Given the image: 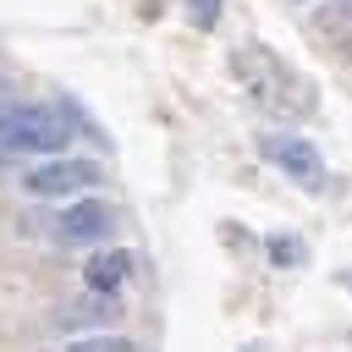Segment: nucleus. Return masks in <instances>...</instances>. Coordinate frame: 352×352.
I'll list each match as a JSON object with an SVG mask.
<instances>
[{
  "mask_svg": "<svg viewBox=\"0 0 352 352\" xmlns=\"http://www.w3.org/2000/svg\"><path fill=\"white\" fill-rule=\"evenodd\" d=\"M341 16H352V0H341Z\"/></svg>",
  "mask_w": 352,
  "mask_h": 352,
  "instance_id": "9d476101",
  "label": "nucleus"
},
{
  "mask_svg": "<svg viewBox=\"0 0 352 352\" xmlns=\"http://www.w3.org/2000/svg\"><path fill=\"white\" fill-rule=\"evenodd\" d=\"M231 72H236V82L253 94V104L270 110V116H308V110H314L308 82H302L286 60H275L270 50H258V44L236 50V55H231Z\"/></svg>",
  "mask_w": 352,
  "mask_h": 352,
  "instance_id": "f257e3e1",
  "label": "nucleus"
},
{
  "mask_svg": "<svg viewBox=\"0 0 352 352\" xmlns=\"http://www.w3.org/2000/svg\"><path fill=\"white\" fill-rule=\"evenodd\" d=\"M242 352H264V346H258V341H253V346H242Z\"/></svg>",
  "mask_w": 352,
  "mask_h": 352,
  "instance_id": "f8f14e48",
  "label": "nucleus"
},
{
  "mask_svg": "<svg viewBox=\"0 0 352 352\" xmlns=\"http://www.w3.org/2000/svg\"><path fill=\"white\" fill-rule=\"evenodd\" d=\"M66 143H72L66 104H16V99L0 104V148L6 154L55 160V154H66Z\"/></svg>",
  "mask_w": 352,
  "mask_h": 352,
  "instance_id": "f03ea898",
  "label": "nucleus"
},
{
  "mask_svg": "<svg viewBox=\"0 0 352 352\" xmlns=\"http://www.w3.org/2000/svg\"><path fill=\"white\" fill-rule=\"evenodd\" d=\"M187 16H192V28H214L220 22V0H192Z\"/></svg>",
  "mask_w": 352,
  "mask_h": 352,
  "instance_id": "1a4fd4ad",
  "label": "nucleus"
},
{
  "mask_svg": "<svg viewBox=\"0 0 352 352\" xmlns=\"http://www.w3.org/2000/svg\"><path fill=\"white\" fill-rule=\"evenodd\" d=\"M126 275H132V253H126V248H99V253L82 264V280H88V292H104V297H116Z\"/></svg>",
  "mask_w": 352,
  "mask_h": 352,
  "instance_id": "423d86ee",
  "label": "nucleus"
},
{
  "mask_svg": "<svg viewBox=\"0 0 352 352\" xmlns=\"http://www.w3.org/2000/svg\"><path fill=\"white\" fill-rule=\"evenodd\" d=\"M55 352H132V341L126 336H82V341H66V346H55Z\"/></svg>",
  "mask_w": 352,
  "mask_h": 352,
  "instance_id": "6e6552de",
  "label": "nucleus"
},
{
  "mask_svg": "<svg viewBox=\"0 0 352 352\" xmlns=\"http://www.w3.org/2000/svg\"><path fill=\"white\" fill-rule=\"evenodd\" d=\"M258 148H264V160L280 165V176H292L302 192H319V187H324V160H319V148H314L302 132H270Z\"/></svg>",
  "mask_w": 352,
  "mask_h": 352,
  "instance_id": "20e7f679",
  "label": "nucleus"
},
{
  "mask_svg": "<svg viewBox=\"0 0 352 352\" xmlns=\"http://www.w3.org/2000/svg\"><path fill=\"white\" fill-rule=\"evenodd\" d=\"M116 231V214L104 198H66L60 214H55V242L60 248H94V242H110Z\"/></svg>",
  "mask_w": 352,
  "mask_h": 352,
  "instance_id": "39448f33",
  "label": "nucleus"
},
{
  "mask_svg": "<svg viewBox=\"0 0 352 352\" xmlns=\"http://www.w3.org/2000/svg\"><path fill=\"white\" fill-rule=\"evenodd\" d=\"M270 258H275V264H286V270H297V264H308V242H302V236H280V231H275V236H270Z\"/></svg>",
  "mask_w": 352,
  "mask_h": 352,
  "instance_id": "0eeeda50",
  "label": "nucleus"
},
{
  "mask_svg": "<svg viewBox=\"0 0 352 352\" xmlns=\"http://www.w3.org/2000/svg\"><path fill=\"white\" fill-rule=\"evenodd\" d=\"M94 182H99V165H94V160L55 154V160H44V165H33V170L22 176V192H28V198H77V192H88Z\"/></svg>",
  "mask_w": 352,
  "mask_h": 352,
  "instance_id": "7ed1b4c3",
  "label": "nucleus"
},
{
  "mask_svg": "<svg viewBox=\"0 0 352 352\" xmlns=\"http://www.w3.org/2000/svg\"><path fill=\"white\" fill-rule=\"evenodd\" d=\"M297 6H308V0H297Z\"/></svg>",
  "mask_w": 352,
  "mask_h": 352,
  "instance_id": "ddd939ff",
  "label": "nucleus"
},
{
  "mask_svg": "<svg viewBox=\"0 0 352 352\" xmlns=\"http://www.w3.org/2000/svg\"><path fill=\"white\" fill-rule=\"evenodd\" d=\"M6 99H11V94H6V77H0V104H6Z\"/></svg>",
  "mask_w": 352,
  "mask_h": 352,
  "instance_id": "9b49d317",
  "label": "nucleus"
}]
</instances>
